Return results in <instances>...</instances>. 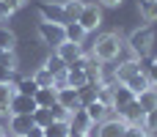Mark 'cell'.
<instances>
[{
    "label": "cell",
    "mask_w": 157,
    "mask_h": 137,
    "mask_svg": "<svg viewBox=\"0 0 157 137\" xmlns=\"http://www.w3.org/2000/svg\"><path fill=\"white\" fill-rule=\"evenodd\" d=\"M121 52V36L119 33H102L94 44V58L97 60H116Z\"/></svg>",
    "instance_id": "obj_1"
},
{
    "label": "cell",
    "mask_w": 157,
    "mask_h": 137,
    "mask_svg": "<svg viewBox=\"0 0 157 137\" xmlns=\"http://www.w3.org/2000/svg\"><path fill=\"white\" fill-rule=\"evenodd\" d=\"M130 52L135 55V58H141V55H149L152 52V44H155V30L152 27H138L132 36H130Z\"/></svg>",
    "instance_id": "obj_2"
},
{
    "label": "cell",
    "mask_w": 157,
    "mask_h": 137,
    "mask_svg": "<svg viewBox=\"0 0 157 137\" xmlns=\"http://www.w3.org/2000/svg\"><path fill=\"white\" fill-rule=\"evenodd\" d=\"M39 38L44 41V44H50V47H58V44H63L66 41V33H63V25H58V22H39Z\"/></svg>",
    "instance_id": "obj_3"
},
{
    "label": "cell",
    "mask_w": 157,
    "mask_h": 137,
    "mask_svg": "<svg viewBox=\"0 0 157 137\" xmlns=\"http://www.w3.org/2000/svg\"><path fill=\"white\" fill-rule=\"evenodd\" d=\"M75 22H80L86 33H88V30H97V27L102 25V11H99V5L86 3V5H83V11H80V16H77Z\"/></svg>",
    "instance_id": "obj_4"
},
{
    "label": "cell",
    "mask_w": 157,
    "mask_h": 137,
    "mask_svg": "<svg viewBox=\"0 0 157 137\" xmlns=\"http://www.w3.org/2000/svg\"><path fill=\"white\" fill-rule=\"evenodd\" d=\"M36 107H39V104H36V99H33V96H25V93H17V91H14L11 102H8L11 115H33V110H36Z\"/></svg>",
    "instance_id": "obj_5"
},
{
    "label": "cell",
    "mask_w": 157,
    "mask_h": 137,
    "mask_svg": "<svg viewBox=\"0 0 157 137\" xmlns=\"http://www.w3.org/2000/svg\"><path fill=\"white\" fill-rule=\"evenodd\" d=\"M69 129H72V135H91V132H94V124H91V118L86 115L83 107L72 110V115H69Z\"/></svg>",
    "instance_id": "obj_6"
},
{
    "label": "cell",
    "mask_w": 157,
    "mask_h": 137,
    "mask_svg": "<svg viewBox=\"0 0 157 137\" xmlns=\"http://www.w3.org/2000/svg\"><path fill=\"white\" fill-rule=\"evenodd\" d=\"M127 132V124L124 118H105L102 124H97V137H124Z\"/></svg>",
    "instance_id": "obj_7"
},
{
    "label": "cell",
    "mask_w": 157,
    "mask_h": 137,
    "mask_svg": "<svg viewBox=\"0 0 157 137\" xmlns=\"http://www.w3.org/2000/svg\"><path fill=\"white\" fill-rule=\"evenodd\" d=\"M39 14H41L44 22H58V25H66L69 22L63 5H58V3H39Z\"/></svg>",
    "instance_id": "obj_8"
},
{
    "label": "cell",
    "mask_w": 157,
    "mask_h": 137,
    "mask_svg": "<svg viewBox=\"0 0 157 137\" xmlns=\"http://www.w3.org/2000/svg\"><path fill=\"white\" fill-rule=\"evenodd\" d=\"M110 91H113V110H119V113H121L130 102H135V93H132L124 82H119V80L110 85Z\"/></svg>",
    "instance_id": "obj_9"
},
{
    "label": "cell",
    "mask_w": 157,
    "mask_h": 137,
    "mask_svg": "<svg viewBox=\"0 0 157 137\" xmlns=\"http://www.w3.org/2000/svg\"><path fill=\"white\" fill-rule=\"evenodd\" d=\"M33 115H11V124H8V137H25L33 129Z\"/></svg>",
    "instance_id": "obj_10"
},
{
    "label": "cell",
    "mask_w": 157,
    "mask_h": 137,
    "mask_svg": "<svg viewBox=\"0 0 157 137\" xmlns=\"http://www.w3.org/2000/svg\"><path fill=\"white\" fill-rule=\"evenodd\" d=\"M55 93H58V99H55V102H58V104H63V107H66L69 113L80 107V102H77V88L66 85V88H58Z\"/></svg>",
    "instance_id": "obj_11"
},
{
    "label": "cell",
    "mask_w": 157,
    "mask_h": 137,
    "mask_svg": "<svg viewBox=\"0 0 157 137\" xmlns=\"http://www.w3.org/2000/svg\"><path fill=\"white\" fill-rule=\"evenodd\" d=\"M119 115L124 118V124H135V126H144V115H146V113H144V107H141L138 102H130V104H127V107H124Z\"/></svg>",
    "instance_id": "obj_12"
},
{
    "label": "cell",
    "mask_w": 157,
    "mask_h": 137,
    "mask_svg": "<svg viewBox=\"0 0 157 137\" xmlns=\"http://www.w3.org/2000/svg\"><path fill=\"white\" fill-rule=\"evenodd\" d=\"M55 52L63 58V63H66V66H69V63H75V60L83 55L80 44H72V41H63V44H58V47H55Z\"/></svg>",
    "instance_id": "obj_13"
},
{
    "label": "cell",
    "mask_w": 157,
    "mask_h": 137,
    "mask_svg": "<svg viewBox=\"0 0 157 137\" xmlns=\"http://www.w3.org/2000/svg\"><path fill=\"white\" fill-rule=\"evenodd\" d=\"M83 110H86V115L91 118V124H94V126H97V124H102V121L108 118V113H110V107H105L102 102H91V104H86Z\"/></svg>",
    "instance_id": "obj_14"
},
{
    "label": "cell",
    "mask_w": 157,
    "mask_h": 137,
    "mask_svg": "<svg viewBox=\"0 0 157 137\" xmlns=\"http://www.w3.org/2000/svg\"><path fill=\"white\" fill-rule=\"evenodd\" d=\"M99 85H102V82H86L83 88H77V102H80V107L97 102V91H99Z\"/></svg>",
    "instance_id": "obj_15"
},
{
    "label": "cell",
    "mask_w": 157,
    "mask_h": 137,
    "mask_svg": "<svg viewBox=\"0 0 157 137\" xmlns=\"http://www.w3.org/2000/svg\"><path fill=\"white\" fill-rule=\"evenodd\" d=\"M63 33H66V41H72V44H83V38H86L83 25L75 22V19H69V22L63 25Z\"/></svg>",
    "instance_id": "obj_16"
},
{
    "label": "cell",
    "mask_w": 157,
    "mask_h": 137,
    "mask_svg": "<svg viewBox=\"0 0 157 137\" xmlns=\"http://www.w3.org/2000/svg\"><path fill=\"white\" fill-rule=\"evenodd\" d=\"M124 85H127V88H130V91H132L135 96H138V93H144L146 88H152L144 71H138V74H132V77H127V80H124Z\"/></svg>",
    "instance_id": "obj_17"
},
{
    "label": "cell",
    "mask_w": 157,
    "mask_h": 137,
    "mask_svg": "<svg viewBox=\"0 0 157 137\" xmlns=\"http://www.w3.org/2000/svg\"><path fill=\"white\" fill-rule=\"evenodd\" d=\"M66 82H69L72 88H83V85L88 82V77H86V71H83L80 66H75V63H72V66L66 69Z\"/></svg>",
    "instance_id": "obj_18"
},
{
    "label": "cell",
    "mask_w": 157,
    "mask_h": 137,
    "mask_svg": "<svg viewBox=\"0 0 157 137\" xmlns=\"http://www.w3.org/2000/svg\"><path fill=\"white\" fill-rule=\"evenodd\" d=\"M44 69H47L52 77H58V74H66V69H69V66H66V63H63V58L55 52V55H50V58L44 60Z\"/></svg>",
    "instance_id": "obj_19"
},
{
    "label": "cell",
    "mask_w": 157,
    "mask_h": 137,
    "mask_svg": "<svg viewBox=\"0 0 157 137\" xmlns=\"http://www.w3.org/2000/svg\"><path fill=\"white\" fill-rule=\"evenodd\" d=\"M33 99H36L39 107H52L55 99H58V93H55V88H39V91L33 93Z\"/></svg>",
    "instance_id": "obj_20"
},
{
    "label": "cell",
    "mask_w": 157,
    "mask_h": 137,
    "mask_svg": "<svg viewBox=\"0 0 157 137\" xmlns=\"http://www.w3.org/2000/svg\"><path fill=\"white\" fill-rule=\"evenodd\" d=\"M69 121H52L50 126H44V137H69Z\"/></svg>",
    "instance_id": "obj_21"
},
{
    "label": "cell",
    "mask_w": 157,
    "mask_h": 137,
    "mask_svg": "<svg viewBox=\"0 0 157 137\" xmlns=\"http://www.w3.org/2000/svg\"><path fill=\"white\" fill-rule=\"evenodd\" d=\"M135 102L144 107V113L155 110V107H157V91H155V88H146L144 93H138V96H135Z\"/></svg>",
    "instance_id": "obj_22"
},
{
    "label": "cell",
    "mask_w": 157,
    "mask_h": 137,
    "mask_svg": "<svg viewBox=\"0 0 157 137\" xmlns=\"http://www.w3.org/2000/svg\"><path fill=\"white\" fill-rule=\"evenodd\" d=\"M138 71H141V66H138V58H135V60H127V63L116 66V80H119V82H124L127 77H132V74H138Z\"/></svg>",
    "instance_id": "obj_23"
},
{
    "label": "cell",
    "mask_w": 157,
    "mask_h": 137,
    "mask_svg": "<svg viewBox=\"0 0 157 137\" xmlns=\"http://www.w3.org/2000/svg\"><path fill=\"white\" fill-rule=\"evenodd\" d=\"M14 91H17V93H25V96H33V93L39 91V85H36L33 77H19V80L14 82Z\"/></svg>",
    "instance_id": "obj_24"
},
{
    "label": "cell",
    "mask_w": 157,
    "mask_h": 137,
    "mask_svg": "<svg viewBox=\"0 0 157 137\" xmlns=\"http://www.w3.org/2000/svg\"><path fill=\"white\" fill-rule=\"evenodd\" d=\"M14 47H17V36H14V30L0 27V49H3V52H14Z\"/></svg>",
    "instance_id": "obj_25"
},
{
    "label": "cell",
    "mask_w": 157,
    "mask_h": 137,
    "mask_svg": "<svg viewBox=\"0 0 157 137\" xmlns=\"http://www.w3.org/2000/svg\"><path fill=\"white\" fill-rule=\"evenodd\" d=\"M141 16L146 22H157V0H141Z\"/></svg>",
    "instance_id": "obj_26"
},
{
    "label": "cell",
    "mask_w": 157,
    "mask_h": 137,
    "mask_svg": "<svg viewBox=\"0 0 157 137\" xmlns=\"http://www.w3.org/2000/svg\"><path fill=\"white\" fill-rule=\"evenodd\" d=\"M33 124L41 126V129L50 126V124H52V113H50V107H36V110H33Z\"/></svg>",
    "instance_id": "obj_27"
},
{
    "label": "cell",
    "mask_w": 157,
    "mask_h": 137,
    "mask_svg": "<svg viewBox=\"0 0 157 137\" xmlns=\"http://www.w3.org/2000/svg\"><path fill=\"white\" fill-rule=\"evenodd\" d=\"M33 80H36V85H39V88H52V82H55V77H52V74H50L44 66H41V69L33 74Z\"/></svg>",
    "instance_id": "obj_28"
},
{
    "label": "cell",
    "mask_w": 157,
    "mask_h": 137,
    "mask_svg": "<svg viewBox=\"0 0 157 137\" xmlns=\"http://www.w3.org/2000/svg\"><path fill=\"white\" fill-rule=\"evenodd\" d=\"M97 102H102L105 107H110L113 110V91H110V85H99V91H97Z\"/></svg>",
    "instance_id": "obj_29"
},
{
    "label": "cell",
    "mask_w": 157,
    "mask_h": 137,
    "mask_svg": "<svg viewBox=\"0 0 157 137\" xmlns=\"http://www.w3.org/2000/svg\"><path fill=\"white\" fill-rule=\"evenodd\" d=\"M83 5H86L83 0H66V3H63V11H66V16H69V19H77V16H80V11H83Z\"/></svg>",
    "instance_id": "obj_30"
},
{
    "label": "cell",
    "mask_w": 157,
    "mask_h": 137,
    "mask_svg": "<svg viewBox=\"0 0 157 137\" xmlns=\"http://www.w3.org/2000/svg\"><path fill=\"white\" fill-rule=\"evenodd\" d=\"M11 96H14V85H0V113H8Z\"/></svg>",
    "instance_id": "obj_31"
},
{
    "label": "cell",
    "mask_w": 157,
    "mask_h": 137,
    "mask_svg": "<svg viewBox=\"0 0 157 137\" xmlns=\"http://www.w3.org/2000/svg\"><path fill=\"white\" fill-rule=\"evenodd\" d=\"M144 129H146L149 135H155V132H157V107H155V110H149V113L144 115Z\"/></svg>",
    "instance_id": "obj_32"
},
{
    "label": "cell",
    "mask_w": 157,
    "mask_h": 137,
    "mask_svg": "<svg viewBox=\"0 0 157 137\" xmlns=\"http://www.w3.org/2000/svg\"><path fill=\"white\" fill-rule=\"evenodd\" d=\"M50 113H52V121H69V115H72V113H69L63 104H58V102L50 107Z\"/></svg>",
    "instance_id": "obj_33"
},
{
    "label": "cell",
    "mask_w": 157,
    "mask_h": 137,
    "mask_svg": "<svg viewBox=\"0 0 157 137\" xmlns=\"http://www.w3.org/2000/svg\"><path fill=\"white\" fill-rule=\"evenodd\" d=\"M0 66L8 69V71H14V69H17V58H14V52H0Z\"/></svg>",
    "instance_id": "obj_34"
},
{
    "label": "cell",
    "mask_w": 157,
    "mask_h": 137,
    "mask_svg": "<svg viewBox=\"0 0 157 137\" xmlns=\"http://www.w3.org/2000/svg\"><path fill=\"white\" fill-rule=\"evenodd\" d=\"M146 80H149V85H152V88H157V58L152 60V66L146 69Z\"/></svg>",
    "instance_id": "obj_35"
},
{
    "label": "cell",
    "mask_w": 157,
    "mask_h": 137,
    "mask_svg": "<svg viewBox=\"0 0 157 137\" xmlns=\"http://www.w3.org/2000/svg\"><path fill=\"white\" fill-rule=\"evenodd\" d=\"M11 80H14V71H8V69L0 66V85H11Z\"/></svg>",
    "instance_id": "obj_36"
},
{
    "label": "cell",
    "mask_w": 157,
    "mask_h": 137,
    "mask_svg": "<svg viewBox=\"0 0 157 137\" xmlns=\"http://www.w3.org/2000/svg\"><path fill=\"white\" fill-rule=\"evenodd\" d=\"M11 11H14V8H8V5L0 0V19H8V16H11Z\"/></svg>",
    "instance_id": "obj_37"
},
{
    "label": "cell",
    "mask_w": 157,
    "mask_h": 137,
    "mask_svg": "<svg viewBox=\"0 0 157 137\" xmlns=\"http://www.w3.org/2000/svg\"><path fill=\"white\" fill-rule=\"evenodd\" d=\"M25 137H44V129H41V126H33V129H30Z\"/></svg>",
    "instance_id": "obj_38"
},
{
    "label": "cell",
    "mask_w": 157,
    "mask_h": 137,
    "mask_svg": "<svg viewBox=\"0 0 157 137\" xmlns=\"http://www.w3.org/2000/svg\"><path fill=\"white\" fill-rule=\"evenodd\" d=\"M99 3H102V5H110V8H113V5H119L121 0H99Z\"/></svg>",
    "instance_id": "obj_39"
},
{
    "label": "cell",
    "mask_w": 157,
    "mask_h": 137,
    "mask_svg": "<svg viewBox=\"0 0 157 137\" xmlns=\"http://www.w3.org/2000/svg\"><path fill=\"white\" fill-rule=\"evenodd\" d=\"M3 3H6L8 8H17V3H14V0H3Z\"/></svg>",
    "instance_id": "obj_40"
},
{
    "label": "cell",
    "mask_w": 157,
    "mask_h": 137,
    "mask_svg": "<svg viewBox=\"0 0 157 137\" xmlns=\"http://www.w3.org/2000/svg\"><path fill=\"white\" fill-rule=\"evenodd\" d=\"M14 3H17V8H19V5H22V3H28V0H14Z\"/></svg>",
    "instance_id": "obj_41"
},
{
    "label": "cell",
    "mask_w": 157,
    "mask_h": 137,
    "mask_svg": "<svg viewBox=\"0 0 157 137\" xmlns=\"http://www.w3.org/2000/svg\"><path fill=\"white\" fill-rule=\"evenodd\" d=\"M144 137H155V135H149V132H146V135H144Z\"/></svg>",
    "instance_id": "obj_42"
},
{
    "label": "cell",
    "mask_w": 157,
    "mask_h": 137,
    "mask_svg": "<svg viewBox=\"0 0 157 137\" xmlns=\"http://www.w3.org/2000/svg\"><path fill=\"white\" fill-rule=\"evenodd\" d=\"M3 135H6V132H3V129H0V137H3Z\"/></svg>",
    "instance_id": "obj_43"
},
{
    "label": "cell",
    "mask_w": 157,
    "mask_h": 137,
    "mask_svg": "<svg viewBox=\"0 0 157 137\" xmlns=\"http://www.w3.org/2000/svg\"><path fill=\"white\" fill-rule=\"evenodd\" d=\"M3 137H8V135H3Z\"/></svg>",
    "instance_id": "obj_44"
},
{
    "label": "cell",
    "mask_w": 157,
    "mask_h": 137,
    "mask_svg": "<svg viewBox=\"0 0 157 137\" xmlns=\"http://www.w3.org/2000/svg\"><path fill=\"white\" fill-rule=\"evenodd\" d=\"M0 52H3V49H0Z\"/></svg>",
    "instance_id": "obj_45"
},
{
    "label": "cell",
    "mask_w": 157,
    "mask_h": 137,
    "mask_svg": "<svg viewBox=\"0 0 157 137\" xmlns=\"http://www.w3.org/2000/svg\"><path fill=\"white\" fill-rule=\"evenodd\" d=\"M69 137H72V135H69Z\"/></svg>",
    "instance_id": "obj_46"
}]
</instances>
